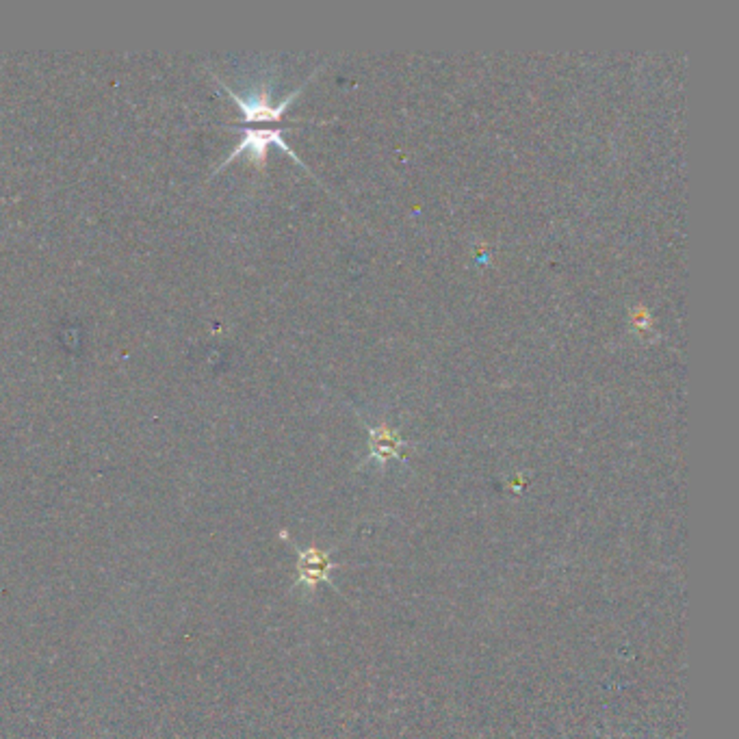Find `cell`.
Here are the masks:
<instances>
[{"instance_id": "cell-2", "label": "cell", "mask_w": 739, "mask_h": 739, "mask_svg": "<svg viewBox=\"0 0 739 739\" xmlns=\"http://www.w3.org/2000/svg\"><path fill=\"white\" fill-rule=\"evenodd\" d=\"M282 135H284V128H243L241 141L235 145V150H232V152L222 160L220 167H217V172H220L223 165L230 163L232 159L239 157L241 152H245V150H247V152H252V160H256L259 165H265L267 148H269L271 144L280 145L284 152H289V157H293L295 160H298V163L304 165V160H301L298 154H295V150L291 148V145L286 144L284 139H282Z\"/></svg>"}, {"instance_id": "cell-4", "label": "cell", "mask_w": 739, "mask_h": 739, "mask_svg": "<svg viewBox=\"0 0 739 739\" xmlns=\"http://www.w3.org/2000/svg\"><path fill=\"white\" fill-rule=\"evenodd\" d=\"M403 445L406 442L401 440V436L395 430H391L386 423H380L377 427H371V454H369V460H376L384 464V462L395 458Z\"/></svg>"}, {"instance_id": "cell-5", "label": "cell", "mask_w": 739, "mask_h": 739, "mask_svg": "<svg viewBox=\"0 0 739 739\" xmlns=\"http://www.w3.org/2000/svg\"><path fill=\"white\" fill-rule=\"evenodd\" d=\"M631 317H634V321H635V328H649L650 315L646 313L644 306H638V308L631 310Z\"/></svg>"}, {"instance_id": "cell-3", "label": "cell", "mask_w": 739, "mask_h": 739, "mask_svg": "<svg viewBox=\"0 0 739 739\" xmlns=\"http://www.w3.org/2000/svg\"><path fill=\"white\" fill-rule=\"evenodd\" d=\"M299 551V577L295 587H304L306 595L315 592L319 583H332L330 581V572L337 568V562H332V551H323L317 547L298 548Z\"/></svg>"}, {"instance_id": "cell-1", "label": "cell", "mask_w": 739, "mask_h": 739, "mask_svg": "<svg viewBox=\"0 0 739 739\" xmlns=\"http://www.w3.org/2000/svg\"><path fill=\"white\" fill-rule=\"evenodd\" d=\"M215 79H217V76H215ZM217 81H220V79H217ZM306 82H308V81H306ZM306 82L301 87H298L295 91H291L289 96H284V100L278 102V105H271L269 89H267V87H261V89L252 91V94L241 96V94H237L232 87H228L226 82L220 81V85L228 91V94L232 96V98H235L237 105H239V109L243 111V118H245V121H278L282 118V113L289 109V105L293 102L295 96H298L299 91L304 89Z\"/></svg>"}]
</instances>
